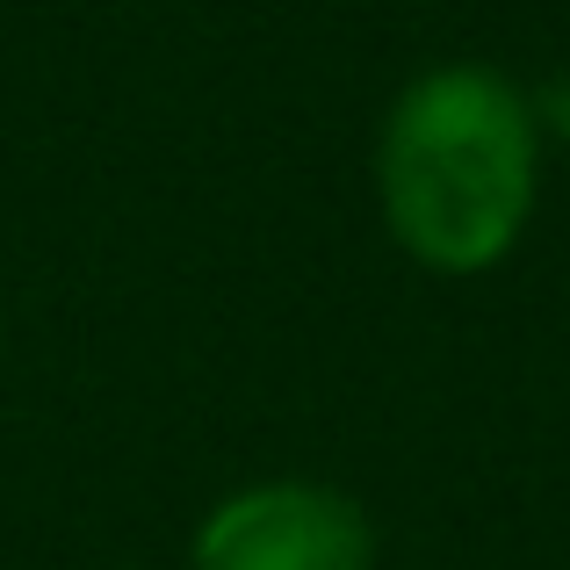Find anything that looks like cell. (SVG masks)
Listing matches in <instances>:
<instances>
[{
    "instance_id": "6da1fadb",
    "label": "cell",
    "mask_w": 570,
    "mask_h": 570,
    "mask_svg": "<svg viewBox=\"0 0 570 570\" xmlns=\"http://www.w3.org/2000/svg\"><path fill=\"white\" fill-rule=\"evenodd\" d=\"M542 116L484 58L426 66L390 95L376 130V217L390 246L441 282L513 261L542 203Z\"/></svg>"
},
{
    "instance_id": "7a4b0ae2",
    "label": "cell",
    "mask_w": 570,
    "mask_h": 570,
    "mask_svg": "<svg viewBox=\"0 0 570 570\" xmlns=\"http://www.w3.org/2000/svg\"><path fill=\"white\" fill-rule=\"evenodd\" d=\"M376 520L325 476H261L195 520L188 570H376Z\"/></svg>"
},
{
    "instance_id": "3957f363",
    "label": "cell",
    "mask_w": 570,
    "mask_h": 570,
    "mask_svg": "<svg viewBox=\"0 0 570 570\" xmlns=\"http://www.w3.org/2000/svg\"><path fill=\"white\" fill-rule=\"evenodd\" d=\"M534 116H542V138H563L570 145V66L542 87V95H534Z\"/></svg>"
}]
</instances>
